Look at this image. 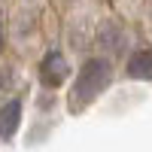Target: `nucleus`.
Returning <instances> with one entry per match:
<instances>
[{"label": "nucleus", "mask_w": 152, "mask_h": 152, "mask_svg": "<svg viewBox=\"0 0 152 152\" xmlns=\"http://www.w3.org/2000/svg\"><path fill=\"white\" fill-rule=\"evenodd\" d=\"M67 73H70L67 58L61 55L58 49H52V52L43 58V64H40V79H43V85H46V88H58L61 82L67 79Z\"/></svg>", "instance_id": "nucleus-2"}, {"label": "nucleus", "mask_w": 152, "mask_h": 152, "mask_svg": "<svg viewBox=\"0 0 152 152\" xmlns=\"http://www.w3.org/2000/svg\"><path fill=\"white\" fill-rule=\"evenodd\" d=\"M128 76L131 79H152V52H134L128 58Z\"/></svg>", "instance_id": "nucleus-5"}, {"label": "nucleus", "mask_w": 152, "mask_h": 152, "mask_svg": "<svg viewBox=\"0 0 152 152\" xmlns=\"http://www.w3.org/2000/svg\"><path fill=\"white\" fill-rule=\"evenodd\" d=\"M18 122H21V100H9L0 107V137L3 140H12V134L18 131Z\"/></svg>", "instance_id": "nucleus-3"}, {"label": "nucleus", "mask_w": 152, "mask_h": 152, "mask_svg": "<svg viewBox=\"0 0 152 152\" xmlns=\"http://www.w3.org/2000/svg\"><path fill=\"white\" fill-rule=\"evenodd\" d=\"M110 79H113V67H110L107 58H91V61H85L82 70H79V76H76V82H73V88H70V100H67L70 113L85 110V107L110 85Z\"/></svg>", "instance_id": "nucleus-1"}, {"label": "nucleus", "mask_w": 152, "mask_h": 152, "mask_svg": "<svg viewBox=\"0 0 152 152\" xmlns=\"http://www.w3.org/2000/svg\"><path fill=\"white\" fill-rule=\"evenodd\" d=\"M0 49H3V18H0Z\"/></svg>", "instance_id": "nucleus-7"}, {"label": "nucleus", "mask_w": 152, "mask_h": 152, "mask_svg": "<svg viewBox=\"0 0 152 152\" xmlns=\"http://www.w3.org/2000/svg\"><path fill=\"white\" fill-rule=\"evenodd\" d=\"M97 40H100L104 49H110V52H122L125 43H128V34H125L116 21H104L100 31H97Z\"/></svg>", "instance_id": "nucleus-4"}, {"label": "nucleus", "mask_w": 152, "mask_h": 152, "mask_svg": "<svg viewBox=\"0 0 152 152\" xmlns=\"http://www.w3.org/2000/svg\"><path fill=\"white\" fill-rule=\"evenodd\" d=\"M9 79H12V73H9V70H0V88H6Z\"/></svg>", "instance_id": "nucleus-6"}]
</instances>
